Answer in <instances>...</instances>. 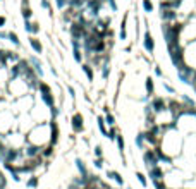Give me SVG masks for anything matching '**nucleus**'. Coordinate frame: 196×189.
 <instances>
[{"label": "nucleus", "instance_id": "1", "mask_svg": "<svg viewBox=\"0 0 196 189\" xmlns=\"http://www.w3.org/2000/svg\"><path fill=\"white\" fill-rule=\"evenodd\" d=\"M143 162H144V165H146V169H152V167L160 165V160H158V155H157L155 148L143 150Z\"/></svg>", "mask_w": 196, "mask_h": 189}, {"label": "nucleus", "instance_id": "2", "mask_svg": "<svg viewBox=\"0 0 196 189\" xmlns=\"http://www.w3.org/2000/svg\"><path fill=\"white\" fill-rule=\"evenodd\" d=\"M150 107H152L153 112H155V115H157V114H162V112H165V110H169V108H167V101L163 100L162 97L153 98L152 103H150Z\"/></svg>", "mask_w": 196, "mask_h": 189}, {"label": "nucleus", "instance_id": "3", "mask_svg": "<svg viewBox=\"0 0 196 189\" xmlns=\"http://www.w3.org/2000/svg\"><path fill=\"white\" fill-rule=\"evenodd\" d=\"M41 150H43L41 146L26 143V148H24V156H26V158H38V156H41Z\"/></svg>", "mask_w": 196, "mask_h": 189}, {"label": "nucleus", "instance_id": "4", "mask_svg": "<svg viewBox=\"0 0 196 189\" xmlns=\"http://www.w3.org/2000/svg\"><path fill=\"white\" fill-rule=\"evenodd\" d=\"M148 177H150V181H162V179H165V170L162 169V165L152 167V169H148Z\"/></svg>", "mask_w": 196, "mask_h": 189}, {"label": "nucleus", "instance_id": "5", "mask_svg": "<svg viewBox=\"0 0 196 189\" xmlns=\"http://www.w3.org/2000/svg\"><path fill=\"white\" fill-rule=\"evenodd\" d=\"M71 124H72V131H74V133H83V129H84V124H83V115L81 114H74V115H72Z\"/></svg>", "mask_w": 196, "mask_h": 189}, {"label": "nucleus", "instance_id": "6", "mask_svg": "<svg viewBox=\"0 0 196 189\" xmlns=\"http://www.w3.org/2000/svg\"><path fill=\"white\" fill-rule=\"evenodd\" d=\"M143 45H144V50H146V52H148V53H153V50H155V41H153V36L150 34V31H146V33H144Z\"/></svg>", "mask_w": 196, "mask_h": 189}, {"label": "nucleus", "instance_id": "7", "mask_svg": "<svg viewBox=\"0 0 196 189\" xmlns=\"http://www.w3.org/2000/svg\"><path fill=\"white\" fill-rule=\"evenodd\" d=\"M57 141H59V126L55 122L50 124V145L55 146Z\"/></svg>", "mask_w": 196, "mask_h": 189}, {"label": "nucleus", "instance_id": "8", "mask_svg": "<svg viewBox=\"0 0 196 189\" xmlns=\"http://www.w3.org/2000/svg\"><path fill=\"white\" fill-rule=\"evenodd\" d=\"M107 179H110V181H115L119 186H124V177H122V175L119 174L117 170H107Z\"/></svg>", "mask_w": 196, "mask_h": 189}, {"label": "nucleus", "instance_id": "9", "mask_svg": "<svg viewBox=\"0 0 196 189\" xmlns=\"http://www.w3.org/2000/svg\"><path fill=\"white\" fill-rule=\"evenodd\" d=\"M76 167H78V172L81 177H88L89 172H88V167H86V163L83 162L81 158H76Z\"/></svg>", "mask_w": 196, "mask_h": 189}, {"label": "nucleus", "instance_id": "10", "mask_svg": "<svg viewBox=\"0 0 196 189\" xmlns=\"http://www.w3.org/2000/svg\"><path fill=\"white\" fill-rule=\"evenodd\" d=\"M175 17H177V12H175V11H172V9H162V19L165 22L174 21Z\"/></svg>", "mask_w": 196, "mask_h": 189}, {"label": "nucleus", "instance_id": "11", "mask_svg": "<svg viewBox=\"0 0 196 189\" xmlns=\"http://www.w3.org/2000/svg\"><path fill=\"white\" fill-rule=\"evenodd\" d=\"M38 186H40V177H38V175H34V174H31V177L26 181V187H30V189H36Z\"/></svg>", "mask_w": 196, "mask_h": 189}, {"label": "nucleus", "instance_id": "12", "mask_svg": "<svg viewBox=\"0 0 196 189\" xmlns=\"http://www.w3.org/2000/svg\"><path fill=\"white\" fill-rule=\"evenodd\" d=\"M98 129L103 134L105 137L108 136V129H107V122H105V117H98Z\"/></svg>", "mask_w": 196, "mask_h": 189}, {"label": "nucleus", "instance_id": "13", "mask_svg": "<svg viewBox=\"0 0 196 189\" xmlns=\"http://www.w3.org/2000/svg\"><path fill=\"white\" fill-rule=\"evenodd\" d=\"M136 179H138V182H139L143 187H148V175H146V174H143V172L138 170L136 172Z\"/></svg>", "mask_w": 196, "mask_h": 189}, {"label": "nucleus", "instance_id": "14", "mask_svg": "<svg viewBox=\"0 0 196 189\" xmlns=\"http://www.w3.org/2000/svg\"><path fill=\"white\" fill-rule=\"evenodd\" d=\"M134 143H136V146H138L139 150H146V148H144V146H146V141H144V134H143V133L138 134L136 139H134Z\"/></svg>", "mask_w": 196, "mask_h": 189}, {"label": "nucleus", "instance_id": "15", "mask_svg": "<svg viewBox=\"0 0 196 189\" xmlns=\"http://www.w3.org/2000/svg\"><path fill=\"white\" fill-rule=\"evenodd\" d=\"M144 86H146V95H148V97H152L153 91H155V84H153V79H152V78H146V81H144Z\"/></svg>", "mask_w": 196, "mask_h": 189}, {"label": "nucleus", "instance_id": "16", "mask_svg": "<svg viewBox=\"0 0 196 189\" xmlns=\"http://www.w3.org/2000/svg\"><path fill=\"white\" fill-rule=\"evenodd\" d=\"M115 143H117V148H119V151H121V155H124L126 143H124V137H122V134H117V137H115Z\"/></svg>", "mask_w": 196, "mask_h": 189}, {"label": "nucleus", "instance_id": "17", "mask_svg": "<svg viewBox=\"0 0 196 189\" xmlns=\"http://www.w3.org/2000/svg\"><path fill=\"white\" fill-rule=\"evenodd\" d=\"M52 155H53V145H48L41 150V156H45V158H48V156H52Z\"/></svg>", "mask_w": 196, "mask_h": 189}, {"label": "nucleus", "instance_id": "18", "mask_svg": "<svg viewBox=\"0 0 196 189\" xmlns=\"http://www.w3.org/2000/svg\"><path fill=\"white\" fill-rule=\"evenodd\" d=\"M30 43H31V47H33V50L36 53H41V45H40V41L38 40H34V38H31L30 40Z\"/></svg>", "mask_w": 196, "mask_h": 189}, {"label": "nucleus", "instance_id": "19", "mask_svg": "<svg viewBox=\"0 0 196 189\" xmlns=\"http://www.w3.org/2000/svg\"><path fill=\"white\" fill-rule=\"evenodd\" d=\"M181 100H182V103H184L186 107H194V100H193V98H189L188 95H182Z\"/></svg>", "mask_w": 196, "mask_h": 189}, {"label": "nucleus", "instance_id": "20", "mask_svg": "<svg viewBox=\"0 0 196 189\" xmlns=\"http://www.w3.org/2000/svg\"><path fill=\"white\" fill-rule=\"evenodd\" d=\"M31 64H33V65H34V70H36V74L43 76V69H41V64L38 62L36 59H31Z\"/></svg>", "mask_w": 196, "mask_h": 189}, {"label": "nucleus", "instance_id": "21", "mask_svg": "<svg viewBox=\"0 0 196 189\" xmlns=\"http://www.w3.org/2000/svg\"><path fill=\"white\" fill-rule=\"evenodd\" d=\"M83 70H84V74L88 76L89 81H93V79H95V74H93V70H91V67H89V65H83Z\"/></svg>", "mask_w": 196, "mask_h": 189}, {"label": "nucleus", "instance_id": "22", "mask_svg": "<svg viewBox=\"0 0 196 189\" xmlns=\"http://www.w3.org/2000/svg\"><path fill=\"white\" fill-rule=\"evenodd\" d=\"M93 153H95V158H103V148H102L100 145H96V146H95Z\"/></svg>", "mask_w": 196, "mask_h": 189}, {"label": "nucleus", "instance_id": "23", "mask_svg": "<svg viewBox=\"0 0 196 189\" xmlns=\"http://www.w3.org/2000/svg\"><path fill=\"white\" fill-rule=\"evenodd\" d=\"M105 122H107L110 127H112V126H115V117L110 114V112H108V114H105Z\"/></svg>", "mask_w": 196, "mask_h": 189}, {"label": "nucleus", "instance_id": "24", "mask_svg": "<svg viewBox=\"0 0 196 189\" xmlns=\"http://www.w3.org/2000/svg\"><path fill=\"white\" fill-rule=\"evenodd\" d=\"M0 189H7V177L2 170H0Z\"/></svg>", "mask_w": 196, "mask_h": 189}, {"label": "nucleus", "instance_id": "25", "mask_svg": "<svg viewBox=\"0 0 196 189\" xmlns=\"http://www.w3.org/2000/svg\"><path fill=\"white\" fill-rule=\"evenodd\" d=\"M117 134H119V133H117V129H115V127L112 126L110 129H108V136H107V137H108V139H110V141H115V137H117Z\"/></svg>", "mask_w": 196, "mask_h": 189}, {"label": "nucleus", "instance_id": "26", "mask_svg": "<svg viewBox=\"0 0 196 189\" xmlns=\"http://www.w3.org/2000/svg\"><path fill=\"white\" fill-rule=\"evenodd\" d=\"M143 9L146 12H153V4L152 0H143Z\"/></svg>", "mask_w": 196, "mask_h": 189}, {"label": "nucleus", "instance_id": "27", "mask_svg": "<svg viewBox=\"0 0 196 189\" xmlns=\"http://www.w3.org/2000/svg\"><path fill=\"white\" fill-rule=\"evenodd\" d=\"M163 89H165L169 95H177V91H175V88H172V86L169 84V83H163Z\"/></svg>", "mask_w": 196, "mask_h": 189}, {"label": "nucleus", "instance_id": "28", "mask_svg": "<svg viewBox=\"0 0 196 189\" xmlns=\"http://www.w3.org/2000/svg\"><path fill=\"white\" fill-rule=\"evenodd\" d=\"M126 19L124 17V21H122V26H121V40H126Z\"/></svg>", "mask_w": 196, "mask_h": 189}, {"label": "nucleus", "instance_id": "29", "mask_svg": "<svg viewBox=\"0 0 196 189\" xmlns=\"http://www.w3.org/2000/svg\"><path fill=\"white\" fill-rule=\"evenodd\" d=\"M38 29H40L38 26H34V24H30V22H26V31H30V33H38Z\"/></svg>", "mask_w": 196, "mask_h": 189}, {"label": "nucleus", "instance_id": "30", "mask_svg": "<svg viewBox=\"0 0 196 189\" xmlns=\"http://www.w3.org/2000/svg\"><path fill=\"white\" fill-rule=\"evenodd\" d=\"M103 158H95V160H93V165H95V167L96 169H103Z\"/></svg>", "mask_w": 196, "mask_h": 189}, {"label": "nucleus", "instance_id": "31", "mask_svg": "<svg viewBox=\"0 0 196 189\" xmlns=\"http://www.w3.org/2000/svg\"><path fill=\"white\" fill-rule=\"evenodd\" d=\"M11 177L14 179V182H21V172H11Z\"/></svg>", "mask_w": 196, "mask_h": 189}, {"label": "nucleus", "instance_id": "32", "mask_svg": "<svg viewBox=\"0 0 196 189\" xmlns=\"http://www.w3.org/2000/svg\"><path fill=\"white\" fill-rule=\"evenodd\" d=\"M74 59L78 60V62H81V53H79V50H78V43H74Z\"/></svg>", "mask_w": 196, "mask_h": 189}, {"label": "nucleus", "instance_id": "33", "mask_svg": "<svg viewBox=\"0 0 196 189\" xmlns=\"http://www.w3.org/2000/svg\"><path fill=\"white\" fill-rule=\"evenodd\" d=\"M5 150H7V146L0 141V162H2V158H4V153H5Z\"/></svg>", "mask_w": 196, "mask_h": 189}, {"label": "nucleus", "instance_id": "34", "mask_svg": "<svg viewBox=\"0 0 196 189\" xmlns=\"http://www.w3.org/2000/svg\"><path fill=\"white\" fill-rule=\"evenodd\" d=\"M153 72H155V76H158V78H162V76H163L162 69H160L158 65H155V67H153Z\"/></svg>", "mask_w": 196, "mask_h": 189}, {"label": "nucleus", "instance_id": "35", "mask_svg": "<svg viewBox=\"0 0 196 189\" xmlns=\"http://www.w3.org/2000/svg\"><path fill=\"white\" fill-rule=\"evenodd\" d=\"M9 38H11V40H12V41H14V43H16V45H19V40H17V34L11 33V34H9Z\"/></svg>", "mask_w": 196, "mask_h": 189}, {"label": "nucleus", "instance_id": "36", "mask_svg": "<svg viewBox=\"0 0 196 189\" xmlns=\"http://www.w3.org/2000/svg\"><path fill=\"white\" fill-rule=\"evenodd\" d=\"M108 72H110V70H108V65H103V78L105 79L108 78Z\"/></svg>", "mask_w": 196, "mask_h": 189}, {"label": "nucleus", "instance_id": "37", "mask_svg": "<svg viewBox=\"0 0 196 189\" xmlns=\"http://www.w3.org/2000/svg\"><path fill=\"white\" fill-rule=\"evenodd\" d=\"M22 14H24V17H30V16H31V11H30V9H24V12H22Z\"/></svg>", "mask_w": 196, "mask_h": 189}, {"label": "nucleus", "instance_id": "38", "mask_svg": "<svg viewBox=\"0 0 196 189\" xmlns=\"http://www.w3.org/2000/svg\"><path fill=\"white\" fill-rule=\"evenodd\" d=\"M2 24H5V17H0V26H2Z\"/></svg>", "mask_w": 196, "mask_h": 189}, {"label": "nucleus", "instance_id": "39", "mask_svg": "<svg viewBox=\"0 0 196 189\" xmlns=\"http://www.w3.org/2000/svg\"><path fill=\"white\" fill-rule=\"evenodd\" d=\"M126 189H133V187H126Z\"/></svg>", "mask_w": 196, "mask_h": 189}]
</instances>
